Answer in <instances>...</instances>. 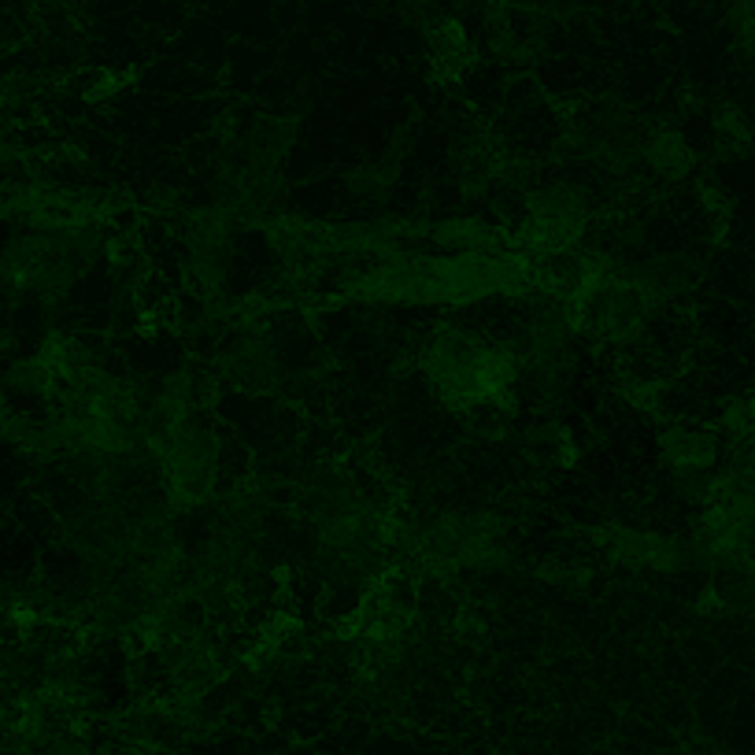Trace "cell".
Segmentation results:
<instances>
[{
	"mask_svg": "<svg viewBox=\"0 0 755 755\" xmlns=\"http://www.w3.org/2000/svg\"><path fill=\"white\" fill-rule=\"evenodd\" d=\"M230 371L244 385H267L274 378V355L263 341H244L230 355Z\"/></svg>",
	"mask_w": 755,
	"mask_h": 755,
	"instance_id": "1",
	"label": "cell"
},
{
	"mask_svg": "<svg viewBox=\"0 0 755 755\" xmlns=\"http://www.w3.org/2000/svg\"><path fill=\"white\" fill-rule=\"evenodd\" d=\"M667 456L675 459L678 471H708L715 459V441L708 434H667Z\"/></svg>",
	"mask_w": 755,
	"mask_h": 755,
	"instance_id": "2",
	"label": "cell"
},
{
	"mask_svg": "<svg viewBox=\"0 0 755 755\" xmlns=\"http://www.w3.org/2000/svg\"><path fill=\"white\" fill-rule=\"evenodd\" d=\"M645 160L659 171V175H686L692 163L689 149L681 145V138H675V134H656L652 141H645Z\"/></svg>",
	"mask_w": 755,
	"mask_h": 755,
	"instance_id": "3",
	"label": "cell"
}]
</instances>
